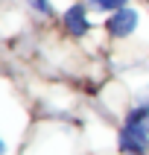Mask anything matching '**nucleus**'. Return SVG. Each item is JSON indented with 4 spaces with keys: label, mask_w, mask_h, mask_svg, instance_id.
Here are the masks:
<instances>
[{
    "label": "nucleus",
    "mask_w": 149,
    "mask_h": 155,
    "mask_svg": "<svg viewBox=\"0 0 149 155\" xmlns=\"http://www.w3.org/2000/svg\"><path fill=\"white\" fill-rule=\"evenodd\" d=\"M117 147L123 155H146L149 152V100L129 108L123 129L117 135Z\"/></svg>",
    "instance_id": "1"
},
{
    "label": "nucleus",
    "mask_w": 149,
    "mask_h": 155,
    "mask_svg": "<svg viewBox=\"0 0 149 155\" xmlns=\"http://www.w3.org/2000/svg\"><path fill=\"white\" fill-rule=\"evenodd\" d=\"M138 24H140V12L131 9V6H123V9H117V12L108 15L105 29H108L111 38H129V35L138 29Z\"/></svg>",
    "instance_id": "2"
},
{
    "label": "nucleus",
    "mask_w": 149,
    "mask_h": 155,
    "mask_svg": "<svg viewBox=\"0 0 149 155\" xmlns=\"http://www.w3.org/2000/svg\"><path fill=\"white\" fill-rule=\"evenodd\" d=\"M61 21H64V29L70 32V38H85V35L91 32L88 9L82 6V3H73V6H67V9H64V15H61Z\"/></svg>",
    "instance_id": "3"
},
{
    "label": "nucleus",
    "mask_w": 149,
    "mask_h": 155,
    "mask_svg": "<svg viewBox=\"0 0 149 155\" xmlns=\"http://www.w3.org/2000/svg\"><path fill=\"white\" fill-rule=\"evenodd\" d=\"M88 6H94L96 12H117V9L129 6V0H88Z\"/></svg>",
    "instance_id": "4"
},
{
    "label": "nucleus",
    "mask_w": 149,
    "mask_h": 155,
    "mask_svg": "<svg viewBox=\"0 0 149 155\" xmlns=\"http://www.w3.org/2000/svg\"><path fill=\"white\" fill-rule=\"evenodd\" d=\"M29 6L35 9V12H41V15H53V6H50V0H26Z\"/></svg>",
    "instance_id": "5"
}]
</instances>
